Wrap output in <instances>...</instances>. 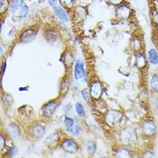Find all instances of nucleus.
I'll return each mask as SVG.
<instances>
[{
    "instance_id": "0eeeda50",
    "label": "nucleus",
    "mask_w": 158,
    "mask_h": 158,
    "mask_svg": "<svg viewBox=\"0 0 158 158\" xmlns=\"http://www.w3.org/2000/svg\"><path fill=\"white\" fill-rule=\"evenodd\" d=\"M58 102L57 100H51L49 102H48L46 105H44L43 107V114L45 117H51L53 113L56 111V107H57Z\"/></svg>"
},
{
    "instance_id": "7ed1b4c3",
    "label": "nucleus",
    "mask_w": 158,
    "mask_h": 158,
    "mask_svg": "<svg viewBox=\"0 0 158 158\" xmlns=\"http://www.w3.org/2000/svg\"><path fill=\"white\" fill-rule=\"evenodd\" d=\"M142 131L144 135L148 136V137L155 136L156 131H157V126H156L154 120H144L142 124Z\"/></svg>"
},
{
    "instance_id": "c756f323",
    "label": "nucleus",
    "mask_w": 158,
    "mask_h": 158,
    "mask_svg": "<svg viewBox=\"0 0 158 158\" xmlns=\"http://www.w3.org/2000/svg\"><path fill=\"white\" fill-rule=\"evenodd\" d=\"M124 0H109V2L111 4H114V5H118V4H121L123 3Z\"/></svg>"
},
{
    "instance_id": "dca6fc26",
    "label": "nucleus",
    "mask_w": 158,
    "mask_h": 158,
    "mask_svg": "<svg viewBox=\"0 0 158 158\" xmlns=\"http://www.w3.org/2000/svg\"><path fill=\"white\" fill-rule=\"evenodd\" d=\"M150 88L154 93L158 94V73L152 75L150 80Z\"/></svg>"
},
{
    "instance_id": "6ab92c4d",
    "label": "nucleus",
    "mask_w": 158,
    "mask_h": 158,
    "mask_svg": "<svg viewBox=\"0 0 158 158\" xmlns=\"http://www.w3.org/2000/svg\"><path fill=\"white\" fill-rule=\"evenodd\" d=\"M66 131H67L70 135L73 136V137H77L78 135L80 134V127H79L76 124H73L72 127L67 129Z\"/></svg>"
},
{
    "instance_id": "f257e3e1",
    "label": "nucleus",
    "mask_w": 158,
    "mask_h": 158,
    "mask_svg": "<svg viewBox=\"0 0 158 158\" xmlns=\"http://www.w3.org/2000/svg\"><path fill=\"white\" fill-rule=\"evenodd\" d=\"M137 136L136 130L132 127L123 129L119 134V140L125 145H131L137 142Z\"/></svg>"
},
{
    "instance_id": "f3484780",
    "label": "nucleus",
    "mask_w": 158,
    "mask_h": 158,
    "mask_svg": "<svg viewBox=\"0 0 158 158\" xmlns=\"http://www.w3.org/2000/svg\"><path fill=\"white\" fill-rule=\"evenodd\" d=\"M131 45H132L133 49L136 52L140 53L142 49V41L141 39L138 38V37H134L132 39V42H131Z\"/></svg>"
},
{
    "instance_id": "72a5a7b5",
    "label": "nucleus",
    "mask_w": 158,
    "mask_h": 158,
    "mask_svg": "<svg viewBox=\"0 0 158 158\" xmlns=\"http://www.w3.org/2000/svg\"><path fill=\"white\" fill-rule=\"evenodd\" d=\"M157 157H158V152H157Z\"/></svg>"
},
{
    "instance_id": "ddd939ff",
    "label": "nucleus",
    "mask_w": 158,
    "mask_h": 158,
    "mask_svg": "<svg viewBox=\"0 0 158 158\" xmlns=\"http://www.w3.org/2000/svg\"><path fill=\"white\" fill-rule=\"evenodd\" d=\"M114 156L121 158L131 157V152L126 148H119V149H117V150L115 151Z\"/></svg>"
},
{
    "instance_id": "473e14b6",
    "label": "nucleus",
    "mask_w": 158,
    "mask_h": 158,
    "mask_svg": "<svg viewBox=\"0 0 158 158\" xmlns=\"http://www.w3.org/2000/svg\"><path fill=\"white\" fill-rule=\"evenodd\" d=\"M155 105H156V110L158 111V97L156 98V102H155Z\"/></svg>"
},
{
    "instance_id": "423d86ee",
    "label": "nucleus",
    "mask_w": 158,
    "mask_h": 158,
    "mask_svg": "<svg viewBox=\"0 0 158 158\" xmlns=\"http://www.w3.org/2000/svg\"><path fill=\"white\" fill-rule=\"evenodd\" d=\"M37 35V31L35 30L34 29H28V30H24L23 32H22V34L20 35V42L23 43H28L32 42L35 36Z\"/></svg>"
},
{
    "instance_id": "a211bd4d",
    "label": "nucleus",
    "mask_w": 158,
    "mask_h": 158,
    "mask_svg": "<svg viewBox=\"0 0 158 158\" xmlns=\"http://www.w3.org/2000/svg\"><path fill=\"white\" fill-rule=\"evenodd\" d=\"M75 111H76V113L80 118H84L85 116V109L80 102H77L75 104Z\"/></svg>"
},
{
    "instance_id": "9d476101",
    "label": "nucleus",
    "mask_w": 158,
    "mask_h": 158,
    "mask_svg": "<svg viewBox=\"0 0 158 158\" xmlns=\"http://www.w3.org/2000/svg\"><path fill=\"white\" fill-rule=\"evenodd\" d=\"M45 133V128L43 125L39 124H35L33 125L31 129H30V134L32 137H35V138H40L44 135Z\"/></svg>"
},
{
    "instance_id": "c85d7f7f",
    "label": "nucleus",
    "mask_w": 158,
    "mask_h": 158,
    "mask_svg": "<svg viewBox=\"0 0 158 158\" xmlns=\"http://www.w3.org/2000/svg\"><path fill=\"white\" fill-rule=\"evenodd\" d=\"M17 154V147H13V148H11V149L10 150V156L13 157V156H15Z\"/></svg>"
},
{
    "instance_id": "f8f14e48",
    "label": "nucleus",
    "mask_w": 158,
    "mask_h": 158,
    "mask_svg": "<svg viewBox=\"0 0 158 158\" xmlns=\"http://www.w3.org/2000/svg\"><path fill=\"white\" fill-rule=\"evenodd\" d=\"M59 143V136L57 133H53L51 135H49L46 139V144L49 148H53Z\"/></svg>"
},
{
    "instance_id": "bb28decb",
    "label": "nucleus",
    "mask_w": 158,
    "mask_h": 158,
    "mask_svg": "<svg viewBox=\"0 0 158 158\" xmlns=\"http://www.w3.org/2000/svg\"><path fill=\"white\" fill-rule=\"evenodd\" d=\"M64 61H65V63H66L67 65H68V62H69V61L70 62V64H73V56H71V55L69 53L67 56H65Z\"/></svg>"
},
{
    "instance_id": "cd10ccee",
    "label": "nucleus",
    "mask_w": 158,
    "mask_h": 158,
    "mask_svg": "<svg viewBox=\"0 0 158 158\" xmlns=\"http://www.w3.org/2000/svg\"><path fill=\"white\" fill-rule=\"evenodd\" d=\"M81 94H82V97H83V98L85 99V101H87V100H88V98H89L90 92H88L86 89H84L82 92H81Z\"/></svg>"
},
{
    "instance_id": "2f4dec72",
    "label": "nucleus",
    "mask_w": 158,
    "mask_h": 158,
    "mask_svg": "<svg viewBox=\"0 0 158 158\" xmlns=\"http://www.w3.org/2000/svg\"><path fill=\"white\" fill-rule=\"evenodd\" d=\"M48 2H49V4L51 5L52 7H54V6H56L57 5L56 3H57V0H48Z\"/></svg>"
},
{
    "instance_id": "2eb2a0df",
    "label": "nucleus",
    "mask_w": 158,
    "mask_h": 158,
    "mask_svg": "<svg viewBox=\"0 0 158 158\" xmlns=\"http://www.w3.org/2000/svg\"><path fill=\"white\" fill-rule=\"evenodd\" d=\"M148 58H149V61L151 64H158V53L155 48H151V49L149 50V52H148Z\"/></svg>"
},
{
    "instance_id": "a878e982",
    "label": "nucleus",
    "mask_w": 158,
    "mask_h": 158,
    "mask_svg": "<svg viewBox=\"0 0 158 158\" xmlns=\"http://www.w3.org/2000/svg\"><path fill=\"white\" fill-rule=\"evenodd\" d=\"M29 12V8H28V6H26V5H23L21 9V11H20V17H26V15L28 14Z\"/></svg>"
},
{
    "instance_id": "4468645a",
    "label": "nucleus",
    "mask_w": 158,
    "mask_h": 158,
    "mask_svg": "<svg viewBox=\"0 0 158 158\" xmlns=\"http://www.w3.org/2000/svg\"><path fill=\"white\" fill-rule=\"evenodd\" d=\"M54 9V10H55V12L56 14L58 16V17L61 19L62 21L64 22H68L69 21V17L67 16V14L65 12V10H63V9L60 7V6H58V5H56V6H54L53 7Z\"/></svg>"
},
{
    "instance_id": "39448f33",
    "label": "nucleus",
    "mask_w": 158,
    "mask_h": 158,
    "mask_svg": "<svg viewBox=\"0 0 158 158\" xmlns=\"http://www.w3.org/2000/svg\"><path fill=\"white\" fill-rule=\"evenodd\" d=\"M61 148L64 151H66L67 153H69V154H74L79 150V146H78L77 143L71 138L64 139L62 143H61Z\"/></svg>"
},
{
    "instance_id": "1a4fd4ad",
    "label": "nucleus",
    "mask_w": 158,
    "mask_h": 158,
    "mask_svg": "<svg viewBox=\"0 0 158 158\" xmlns=\"http://www.w3.org/2000/svg\"><path fill=\"white\" fill-rule=\"evenodd\" d=\"M85 76V69H84V63L81 60H78L74 67V77L76 80Z\"/></svg>"
},
{
    "instance_id": "393cba45",
    "label": "nucleus",
    "mask_w": 158,
    "mask_h": 158,
    "mask_svg": "<svg viewBox=\"0 0 158 158\" xmlns=\"http://www.w3.org/2000/svg\"><path fill=\"white\" fill-rule=\"evenodd\" d=\"M9 7L8 0H1V11H5V10Z\"/></svg>"
},
{
    "instance_id": "20e7f679",
    "label": "nucleus",
    "mask_w": 158,
    "mask_h": 158,
    "mask_svg": "<svg viewBox=\"0 0 158 158\" xmlns=\"http://www.w3.org/2000/svg\"><path fill=\"white\" fill-rule=\"evenodd\" d=\"M90 96L92 98L98 100L102 96L103 85L99 81H94L90 85Z\"/></svg>"
},
{
    "instance_id": "412c9836",
    "label": "nucleus",
    "mask_w": 158,
    "mask_h": 158,
    "mask_svg": "<svg viewBox=\"0 0 158 158\" xmlns=\"http://www.w3.org/2000/svg\"><path fill=\"white\" fill-rule=\"evenodd\" d=\"M9 132L10 133L13 137H17L19 134V128L16 124H10L9 125Z\"/></svg>"
},
{
    "instance_id": "b1692460",
    "label": "nucleus",
    "mask_w": 158,
    "mask_h": 158,
    "mask_svg": "<svg viewBox=\"0 0 158 158\" xmlns=\"http://www.w3.org/2000/svg\"><path fill=\"white\" fill-rule=\"evenodd\" d=\"M60 3L61 4V5H63L65 7L70 8L73 5V0H60Z\"/></svg>"
},
{
    "instance_id": "f03ea898",
    "label": "nucleus",
    "mask_w": 158,
    "mask_h": 158,
    "mask_svg": "<svg viewBox=\"0 0 158 158\" xmlns=\"http://www.w3.org/2000/svg\"><path fill=\"white\" fill-rule=\"evenodd\" d=\"M123 118V114L120 111L111 109L106 111L105 115V121L110 127H113L119 124Z\"/></svg>"
},
{
    "instance_id": "5701e85b",
    "label": "nucleus",
    "mask_w": 158,
    "mask_h": 158,
    "mask_svg": "<svg viewBox=\"0 0 158 158\" xmlns=\"http://www.w3.org/2000/svg\"><path fill=\"white\" fill-rule=\"evenodd\" d=\"M74 124H75V123H74V121H73L71 118H69V117H66V118H65L64 124H65V127H66V130L70 128V127H72Z\"/></svg>"
},
{
    "instance_id": "9b49d317",
    "label": "nucleus",
    "mask_w": 158,
    "mask_h": 158,
    "mask_svg": "<svg viewBox=\"0 0 158 158\" xmlns=\"http://www.w3.org/2000/svg\"><path fill=\"white\" fill-rule=\"evenodd\" d=\"M147 59H146V56L143 54V53H138L137 56H136V66H137L138 69H143L146 68L147 66Z\"/></svg>"
},
{
    "instance_id": "4be33fe9",
    "label": "nucleus",
    "mask_w": 158,
    "mask_h": 158,
    "mask_svg": "<svg viewBox=\"0 0 158 158\" xmlns=\"http://www.w3.org/2000/svg\"><path fill=\"white\" fill-rule=\"evenodd\" d=\"M85 146H86V149H87L89 153L94 154V152H95V150H96V145H95V143H94V142L88 141L86 143Z\"/></svg>"
},
{
    "instance_id": "7c9ffc66",
    "label": "nucleus",
    "mask_w": 158,
    "mask_h": 158,
    "mask_svg": "<svg viewBox=\"0 0 158 158\" xmlns=\"http://www.w3.org/2000/svg\"><path fill=\"white\" fill-rule=\"evenodd\" d=\"M0 138H1V146H0V148H1V151H2V150L4 149V143H4V137H3L2 135H1Z\"/></svg>"
},
{
    "instance_id": "aec40b11",
    "label": "nucleus",
    "mask_w": 158,
    "mask_h": 158,
    "mask_svg": "<svg viewBox=\"0 0 158 158\" xmlns=\"http://www.w3.org/2000/svg\"><path fill=\"white\" fill-rule=\"evenodd\" d=\"M23 4V0H12L11 4H10V10L11 11H16L17 10L20 8Z\"/></svg>"
},
{
    "instance_id": "6e6552de",
    "label": "nucleus",
    "mask_w": 158,
    "mask_h": 158,
    "mask_svg": "<svg viewBox=\"0 0 158 158\" xmlns=\"http://www.w3.org/2000/svg\"><path fill=\"white\" fill-rule=\"evenodd\" d=\"M131 16V10L126 5H120L116 10V17L120 20H125Z\"/></svg>"
}]
</instances>
